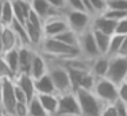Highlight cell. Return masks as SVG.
I'll return each instance as SVG.
<instances>
[{
	"mask_svg": "<svg viewBox=\"0 0 127 116\" xmlns=\"http://www.w3.org/2000/svg\"><path fill=\"white\" fill-rule=\"evenodd\" d=\"M37 50L49 59H66V58L81 56L77 47L68 46V45L62 43L61 41H58L57 38H49V36H45L42 39Z\"/></svg>",
	"mask_w": 127,
	"mask_h": 116,
	"instance_id": "1",
	"label": "cell"
},
{
	"mask_svg": "<svg viewBox=\"0 0 127 116\" xmlns=\"http://www.w3.org/2000/svg\"><path fill=\"white\" fill-rule=\"evenodd\" d=\"M47 74L50 76V78L53 81L58 94L73 92V87H72L69 72L61 62L47 58Z\"/></svg>",
	"mask_w": 127,
	"mask_h": 116,
	"instance_id": "2",
	"label": "cell"
},
{
	"mask_svg": "<svg viewBox=\"0 0 127 116\" xmlns=\"http://www.w3.org/2000/svg\"><path fill=\"white\" fill-rule=\"evenodd\" d=\"M73 92L76 93V97L78 100L81 116H100L104 104L97 99V96L92 90L76 89Z\"/></svg>",
	"mask_w": 127,
	"mask_h": 116,
	"instance_id": "3",
	"label": "cell"
},
{
	"mask_svg": "<svg viewBox=\"0 0 127 116\" xmlns=\"http://www.w3.org/2000/svg\"><path fill=\"white\" fill-rule=\"evenodd\" d=\"M92 92L97 96L103 104H114L118 100V84L111 81L107 77H100L96 78L95 87Z\"/></svg>",
	"mask_w": 127,
	"mask_h": 116,
	"instance_id": "4",
	"label": "cell"
},
{
	"mask_svg": "<svg viewBox=\"0 0 127 116\" xmlns=\"http://www.w3.org/2000/svg\"><path fill=\"white\" fill-rule=\"evenodd\" d=\"M65 19L68 22V26L70 30H73L77 34L87 31L92 27L93 16L85 11H74V10H65L64 11Z\"/></svg>",
	"mask_w": 127,
	"mask_h": 116,
	"instance_id": "5",
	"label": "cell"
},
{
	"mask_svg": "<svg viewBox=\"0 0 127 116\" xmlns=\"http://www.w3.org/2000/svg\"><path fill=\"white\" fill-rule=\"evenodd\" d=\"M16 96H15V82L14 78H4L3 80V94L1 104H0V114L12 115L16 107Z\"/></svg>",
	"mask_w": 127,
	"mask_h": 116,
	"instance_id": "6",
	"label": "cell"
},
{
	"mask_svg": "<svg viewBox=\"0 0 127 116\" xmlns=\"http://www.w3.org/2000/svg\"><path fill=\"white\" fill-rule=\"evenodd\" d=\"M78 49H80L81 56L87 59H93L97 56H100V51L96 46L95 38L92 34V29L78 34Z\"/></svg>",
	"mask_w": 127,
	"mask_h": 116,
	"instance_id": "7",
	"label": "cell"
},
{
	"mask_svg": "<svg viewBox=\"0 0 127 116\" xmlns=\"http://www.w3.org/2000/svg\"><path fill=\"white\" fill-rule=\"evenodd\" d=\"M126 74H127V57L116 56L110 58V68H108L105 77L114 81L115 84H120L122 81H125Z\"/></svg>",
	"mask_w": 127,
	"mask_h": 116,
	"instance_id": "8",
	"label": "cell"
},
{
	"mask_svg": "<svg viewBox=\"0 0 127 116\" xmlns=\"http://www.w3.org/2000/svg\"><path fill=\"white\" fill-rule=\"evenodd\" d=\"M68 29H69V26L65 19L64 12L53 15V16L43 20V35L49 36V38H54V36H57L58 34H61V32H64Z\"/></svg>",
	"mask_w": 127,
	"mask_h": 116,
	"instance_id": "9",
	"label": "cell"
},
{
	"mask_svg": "<svg viewBox=\"0 0 127 116\" xmlns=\"http://www.w3.org/2000/svg\"><path fill=\"white\" fill-rule=\"evenodd\" d=\"M57 114H69V115H81L78 100L74 92H68L58 94V111ZM56 114V115H57Z\"/></svg>",
	"mask_w": 127,
	"mask_h": 116,
	"instance_id": "10",
	"label": "cell"
},
{
	"mask_svg": "<svg viewBox=\"0 0 127 116\" xmlns=\"http://www.w3.org/2000/svg\"><path fill=\"white\" fill-rule=\"evenodd\" d=\"M14 81L18 87L22 89V92L25 93V96L27 97V100H31L32 97L37 96L35 92V84H34V78L30 74H25V73H19L18 76L14 77Z\"/></svg>",
	"mask_w": 127,
	"mask_h": 116,
	"instance_id": "11",
	"label": "cell"
},
{
	"mask_svg": "<svg viewBox=\"0 0 127 116\" xmlns=\"http://www.w3.org/2000/svg\"><path fill=\"white\" fill-rule=\"evenodd\" d=\"M47 73V58L38 50H35L31 61V68H30V76L32 78H39Z\"/></svg>",
	"mask_w": 127,
	"mask_h": 116,
	"instance_id": "12",
	"label": "cell"
},
{
	"mask_svg": "<svg viewBox=\"0 0 127 116\" xmlns=\"http://www.w3.org/2000/svg\"><path fill=\"white\" fill-rule=\"evenodd\" d=\"M31 8L42 20H45V19H47V18L53 16V15H57V14H61L62 12V11L56 10L47 0H34V1L31 3Z\"/></svg>",
	"mask_w": 127,
	"mask_h": 116,
	"instance_id": "13",
	"label": "cell"
},
{
	"mask_svg": "<svg viewBox=\"0 0 127 116\" xmlns=\"http://www.w3.org/2000/svg\"><path fill=\"white\" fill-rule=\"evenodd\" d=\"M108 68H110V57L104 56V54H100L96 58L91 59V73L96 78L105 77Z\"/></svg>",
	"mask_w": 127,
	"mask_h": 116,
	"instance_id": "14",
	"label": "cell"
},
{
	"mask_svg": "<svg viewBox=\"0 0 127 116\" xmlns=\"http://www.w3.org/2000/svg\"><path fill=\"white\" fill-rule=\"evenodd\" d=\"M18 50H19V73L30 74V68H31V61L35 53V49L30 46H19Z\"/></svg>",
	"mask_w": 127,
	"mask_h": 116,
	"instance_id": "15",
	"label": "cell"
},
{
	"mask_svg": "<svg viewBox=\"0 0 127 116\" xmlns=\"http://www.w3.org/2000/svg\"><path fill=\"white\" fill-rule=\"evenodd\" d=\"M115 27H116V22L105 18L104 15H95L92 19V27L91 29L99 30V31L104 32L107 35L115 34Z\"/></svg>",
	"mask_w": 127,
	"mask_h": 116,
	"instance_id": "16",
	"label": "cell"
},
{
	"mask_svg": "<svg viewBox=\"0 0 127 116\" xmlns=\"http://www.w3.org/2000/svg\"><path fill=\"white\" fill-rule=\"evenodd\" d=\"M12 1V8H14V16L15 20L19 23L26 24V20L31 12V3L25 1V0H11Z\"/></svg>",
	"mask_w": 127,
	"mask_h": 116,
	"instance_id": "17",
	"label": "cell"
},
{
	"mask_svg": "<svg viewBox=\"0 0 127 116\" xmlns=\"http://www.w3.org/2000/svg\"><path fill=\"white\" fill-rule=\"evenodd\" d=\"M34 84H35V92H37V94H58L50 76L47 73L39 78H35Z\"/></svg>",
	"mask_w": 127,
	"mask_h": 116,
	"instance_id": "18",
	"label": "cell"
},
{
	"mask_svg": "<svg viewBox=\"0 0 127 116\" xmlns=\"http://www.w3.org/2000/svg\"><path fill=\"white\" fill-rule=\"evenodd\" d=\"M1 39H3V47H4V53L10 51L15 47H19V42L15 35L14 30L11 26H1Z\"/></svg>",
	"mask_w": 127,
	"mask_h": 116,
	"instance_id": "19",
	"label": "cell"
},
{
	"mask_svg": "<svg viewBox=\"0 0 127 116\" xmlns=\"http://www.w3.org/2000/svg\"><path fill=\"white\" fill-rule=\"evenodd\" d=\"M42 107L49 116H54L58 111V94H37Z\"/></svg>",
	"mask_w": 127,
	"mask_h": 116,
	"instance_id": "20",
	"label": "cell"
},
{
	"mask_svg": "<svg viewBox=\"0 0 127 116\" xmlns=\"http://www.w3.org/2000/svg\"><path fill=\"white\" fill-rule=\"evenodd\" d=\"M3 58H4L5 63L8 65L11 73H12L14 77H15L19 73V50H18V47H15L10 51H5L3 54Z\"/></svg>",
	"mask_w": 127,
	"mask_h": 116,
	"instance_id": "21",
	"label": "cell"
},
{
	"mask_svg": "<svg viewBox=\"0 0 127 116\" xmlns=\"http://www.w3.org/2000/svg\"><path fill=\"white\" fill-rule=\"evenodd\" d=\"M92 34H93V38H95V42H96V46H97L100 54L107 56V50H108V45H110L111 35H107V34L99 31V30H95V29H92Z\"/></svg>",
	"mask_w": 127,
	"mask_h": 116,
	"instance_id": "22",
	"label": "cell"
},
{
	"mask_svg": "<svg viewBox=\"0 0 127 116\" xmlns=\"http://www.w3.org/2000/svg\"><path fill=\"white\" fill-rule=\"evenodd\" d=\"M14 8H12V1L11 0H4L3 3V10L0 15V24L1 26H11L14 22Z\"/></svg>",
	"mask_w": 127,
	"mask_h": 116,
	"instance_id": "23",
	"label": "cell"
},
{
	"mask_svg": "<svg viewBox=\"0 0 127 116\" xmlns=\"http://www.w3.org/2000/svg\"><path fill=\"white\" fill-rule=\"evenodd\" d=\"M11 29L14 30L15 35L18 38V42H19V46H30V42H29V36H27L26 32V27L25 24L19 23L18 20L14 19V22L11 23ZM31 47V46H30Z\"/></svg>",
	"mask_w": 127,
	"mask_h": 116,
	"instance_id": "24",
	"label": "cell"
},
{
	"mask_svg": "<svg viewBox=\"0 0 127 116\" xmlns=\"http://www.w3.org/2000/svg\"><path fill=\"white\" fill-rule=\"evenodd\" d=\"M54 38H57L58 41H61L62 43L68 45V46L78 49V34H77V32H74L73 30H70V29L65 30L64 32L58 34L57 36H54ZM78 50H80V49H78Z\"/></svg>",
	"mask_w": 127,
	"mask_h": 116,
	"instance_id": "25",
	"label": "cell"
},
{
	"mask_svg": "<svg viewBox=\"0 0 127 116\" xmlns=\"http://www.w3.org/2000/svg\"><path fill=\"white\" fill-rule=\"evenodd\" d=\"M125 36L122 35H118V34H112L110 39V45H108V50H107V57L112 58L119 56V51H120V46H122V42Z\"/></svg>",
	"mask_w": 127,
	"mask_h": 116,
	"instance_id": "26",
	"label": "cell"
},
{
	"mask_svg": "<svg viewBox=\"0 0 127 116\" xmlns=\"http://www.w3.org/2000/svg\"><path fill=\"white\" fill-rule=\"evenodd\" d=\"M29 116H49L37 96L29 101Z\"/></svg>",
	"mask_w": 127,
	"mask_h": 116,
	"instance_id": "27",
	"label": "cell"
},
{
	"mask_svg": "<svg viewBox=\"0 0 127 116\" xmlns=\"http://www.w3.org/2000/svg\"><path fill=\"white\" fill-rule=\"evenodd\" d=\"M101 15H104L105 18H108V19H111V20H115V22H118V20H120V19H125V18H127V12H126V11L112 10V8H107V10L103 12Z\"/></svg>",
	"mask_w": 127,
	"mask_h": 116,
	"instance_id": "28",
	"label": "cell"
},
{
	"mask_svg": "<svg viewBox=\"0 0 127 116\" xmlns=\"http://www.w3.org/2000/svg\"><path fill=\"white\" fill-rule=\"evenodd\" d=\"M93 15H101L107 10V0H89Z\"/></svg>",
	"mask_w": 127,
	"mask_h": 116,
	"instance_id": "29",
	"label": "cell"
},
{
	"mask_svg": "<svg viewBox=\"0 0 127 116\" xmlns=\"http://www.w3.org/2000/svg\"><path fill=\"white\" fill-rule=\"evenodd\" d=\"M4 78H14V74L11 73L3 56H0V80H4Z\"/></svg>",
	"mask_w": 127,
	"mask_h": 116,
	"instance_id": "30",
	"label": "cell"
},
{
	"mask_svg": "<svg viewBox=\"0 0 127 116\" xmlns=\"http://www.w3.org/2000/svg\"><path fill=\"white\" fill-rule=\"evenodd\" d=\"M107 8L127 12V0H107Z\"/></svg>",
	"mask_w": 127,
	"mask_h": 116,
	"instance_id": "31",
	"label": "cell"
},
{
	"mask_svg": "<svg viewBox=\"0 0 127 116\" xmlns=\"http://www.w3.org/2000/svg\"><path fill=\"white\" fill-rule=\"evenodd\" d=\"M14 116H29V103L18 101L15 107Z\"/></svg>",
	"mask_w": 127,
	"mask_h": 116,
	"instance_id": "32",
	"label": "cell"
},
{
	"mask_svg": "<svg viewBox=\"0 0 127 116\" xmlns=\"http://www.w3.org/2000/svg\"><path fill=\"white\" fill-rule=\"evenodd\" d=\"M118 100L127 104V81H122L118 84Z\"/></svg>",
	"mask_w": 127,
	"mask_h": 116,
	"instance_id": "33",
	"label": "cell"
},
{
	"mask_svg": "<svg viewBox=\"0 0 127 116\" xmlns=\"http://www.w3.org/2000/svg\"><path fill=\"white\" fill-rule=\"evenodd\" d=\"M115 34L126 36L127 35V18L120 19L116 22V27H115Z\"/></svg>",
	"mask_w": 127,
	"mask_h": 116,
	"instance_id": "34",
	"label": "cell"
},
{
	"mask_svg": "<svg viewBox=\"0 0 127 116\" xmlns=\"http://www.w3.org/2000/svg\"><path fill=\"white\" fill-rule=\"evenodd\" d=\"M66 8L65 10H74V11H85L81 0H65Z\"/></svg>",
	"mask_w": 127,
	"mask_h": 116,
	"instance_id": "35",
	"label": "cell"
},
{
	"mask_svg": "<svg viewBox=\"0 0 127 116\" xmlns=\"http://www.w3.org/2000/svg\"><path fill=\"white\" fill-rule=\"evenodd\" d=\"M115 107V112H116V116H127V104L120 100H116L114 103Z\"/></svg>",
	"mask_w": 127,
	"mask_h": 116,
	"instance_id": "36",
	"label": "cell"
},
{
	"mask_svg": "<svg viewBox=\"0 0 127 116\" xmlns=\"http://www.w3.org/2000/svg\"><path fill=\"white\" fill-rule=\"evenodd\" d=\"M100 116H116L114 104H105L104 107H103V109H101Z\"/></svg>",
	"mask_w": 127,
	"mask_h": 116,
	"instance_id": "37",
	"label": "cell"
},
{
	"mask_svg": "<svg viewBox=\"0 0 127 116\" xmlns=\"http://www.w3.org/2000/svg\"><path fill=\"white\" fill-rule=\"evenodd\" d=\"M47 1L50 3L51 5H53L56 10H58V11H65V8H66V4H65V0H47Z\"/></svg>",
	"mask_w": 127,
	"mask_h": 116,
	"instance_id": "38",
	"label": "cell"
},
{
	"mask_svg": "<svg viewBox=\"0 0 127 116\" xmlns=\"http://www.w3.org/2000/svg\"><path fill=\"white\" fill-rule=\"evenodd\" d=\"M119 56L127 57V35L125 36V38H123L122 46H120V51H119Z\"/></svg>",
	"mask_w": 127,
	"mask_h": 116,
	"instance_id": "39",
	"label": "cell"
},
{
	"mask_svg": "<svg viewBox=\"0 0 127 116\" xmlns=\"http://www.w3.org/2000/svg\"><path fill=\"white\" fill-rule=\"evenodd\" d=\"M4 54V47H3V39H1V27H0V56Z\"/></svg>",
	"mask_w": 127,
	"mask_h": 116,
	"instance_id": "40",
	"label": "cell"
},
{
	"mask_svg": "<svg viewBox=\"0 0 127 116\" xmlns=\"http://www.w3.org/2000/svg\"><path fill=\"white\" fill-rule=\"evenodd\" d=\"M1 94H3V80H0V104H1Z\"/></svg>",
	"mask_w": 127,
	"mask_h": 116,
	"instance_id": "41",
	"label": "cell"
},
{
	"mask_svg": "<svg viewBox=\"0 0 127 116\" xmlns=\"http://www.w3.org/2000/svg\"><path fill=\"white\" fill-rule=\"evenodd\" d=\"M54 116H81V115H69V114H57Z\"/></svg>",
	"mask_w": 127,
	"mask_h": 116,
	"instance_id": "42",
	"label": "cell"
},
{
	"mask_svg": "<svg viewBox=\"0 0 127 116\" xmlns=\"http://www.w3.org/2000/svg\"><path fill=\"white\" fill-rule=\"evenodd\" d=\"M3 3H4V0H0V15H1V10H3Z\"/></svg>",
	"mask_w": 127,
	"mask_h": 116,
	"instance_id": "43",
	"label": "cell"
},
{
	"mask_svg": "<svg viewBox=\"0 0 127 116\" xmlns=\"http://www.w3.org/2000/svg\"><path fill=\"white\" fill-rule=\"evenodd\" d=\"M0 116H12V115H5V114H0Z\"/></svg>",
	"mask_w": 127,
	"mask_h": 116,
	"instance_id": "44",
	"label": "cell"
},
{
	"mask_svg": "<svg viewBox=\"0 0 127 116\" xmlns=\"http://www.w3.org/2000/svg\"><path fill=\"white\" fill-rule=\"evenodd\" d=\"M25 1H29V3H32L34 0H25Z\"/></svg>",
	"mask_w": 127,
	"mask_h": 116,
	"instance_id": "45",
	"label": "cell"
},
{
	"mask_svg": "<svg viewBox=\"0 0 127 116\" xmlns=\"http://www.w3.org/2000/svg\"><path fill=\"white\" fill-rule=\"evenodd\" d=\"M125 81H127V74H126V78H125Z\"/></svg>",
	"mask_w": 127,
	"mask_h": 116,
	"instance_id": "46",
	"label": "cell"
},
{
	"mask_svg": "<svg viewBox=\"0 0 127 116\" xmlns=\"http://www.w3.org/2000/svg\"><path fill=\"white\" fill-rule=\"evenodd\" d=\"M0 27H1V24H0Z\"/></svg>",
	"mask_w": 127,
	"mask_h": 116,
	"instance_id": "47",
	"label": "cell"
}]
</instances>
